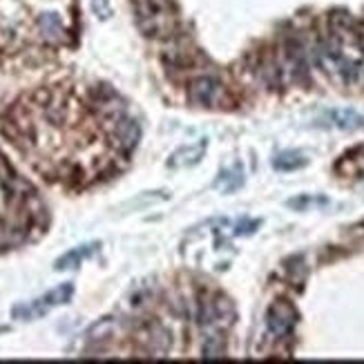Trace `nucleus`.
I'll list each match as a JSON object with an SVG mask.
<instances>
[{"mask_svg":"<svg viewBox=\"0 0 364 364\" xmlns=\"http://www.w3.org/2000/svg\"><path fill=\"white\" fill-rule=\"evenodd\" d=\"M284 56L286 63H289L291 74L298 79L300 83H309V65H311V56H309V47L304 45L300 36H289L284 41Z\"/></svg>","mask_w":364,"mask_h":364,"instance_id":"nucleus-1","label":"nucleus"},{"mask_svg":"<svg viewBox=\"0 0 364 364\" xmlns=\"http://www.w3.org/2000/svg\"><path fill=\"white\" fill-rule=\"evenodd\" d=\"M295 324H298V311H295L293 304L284 300L275 302L266 313V327L275 338H286L293 331Z\"/></svg>","mask_w":364,"mask_h":364,"instance_id":"nucleus-2","label":"nucleus"},{"mask_svg":"<svg viewBox=\"0 0 364 364\" xmlns=\"http://www.w3.org/2000/svg\"><path fill=\"white\" fill-rule=\"evenodd\" d=\"M190 99L197 105H213L222 97V85L215 79V76H197L190 83Z\"/></svg>","mask_w":364,"mask_h":364,"instance_id":"nucleus-3","label":"nucleus"},{"mask_svg":"<svg viewBox=\"0 0 364 364\" xmlns=\"http://www.w3.org/2000/svg\"><path fill=\"white\" fill-rule=\"evenodd\" d=\"M139 137H141V130L137 126V121L126 119V117H121V119L114 121L112 141H114V146H117L119 150H123V152L134 150V148H137V143H139Z\"/></svg>","mask_w":364,"mask_h":364,"instance_id":"nucleus-4","label":"nucleus"},{"mask_svg":"<svg viewBox=\"0 0 364 364\" xmlns=\"http://www.w3.org/2000/svg\"><path fill=\"white\" fill-rule=\"evenodd\" d=\"M139 335H141V342L146 344L148 351L159 353V356H164V353L170 351L172 338H170V333L161 327V324H146Z\"/></svg>","mask_w":364,"mask_h":364,"instance_id":"nucleus-5","label":"nucleus"},{"mask_svg":"<svg viewBox=\"0 0 364 364\" xmlns=\"http://www.w3.org/2000/svg\"><path fill=\"white\" fill-rule=\"evenodd\" d=\"M38 32L50 43H59L65 38V27L61 23V18L56 14H41L38 16Z\"/></svg>","mask_w":364,"mask_h":364,"instance_id":"nucleus-6","label":"nucleus"},{"mask_svg":"<svg viewBox=\"0 0 364 364\" xmlns=\"http://www.w3.org/2000/svg\"><path fill=\"white\" fill-rule=\"evenodd\" d=\"M99 251V244H88V246H79L74 251L65 253L61 260H56V271H67V268H76L83 260H88L90 255H94Z\"/></svg>","mask_w":364,"mask_h":364,"instance_id":"nucleus-7","label":"nucleus"},{"mask_svg":"<svg viewBox=\"0 0 364 364\" xmlns=\"http://www.w3.org/2000/svg\"><path fill=\"white\" fill-rule=\"evenodd\" d=\"M260 76L264 79V83L268 85V88H282V83H284V70H282V65L277 63L275 59H271V56H266V59L260 61Z\"/></svg>","mask_w":364,"mask_h":364,"instance_id":"nucleus-8","label":"nucleus"},{"mask_svg":"<svg viewBox=\"0 0 364 364\" xmlns=\"http://www.w3.org/2000/svg\"><path fill=\"white\" fill-rule=\"evenodd\" d=\"M329 121H331V126L340 128V130H356V128L364 126V117H360V114L353 110L329 112Z\"/></svg>","mask_w":364,"mask_h":364,"instance_id":"nucleus-9","label":"nucleus"},{"mask_svg":"<svg viewBox=\"0 0 364 364\" xmlns=\"http://www.w3.org/2000/svg\"><path fill=\"white\" fill-rule=\"evenodd\" d=\"M204 150H206V141H199L197 146H186V148H181L179 152H175V157H172L170 166L181 168V166L195 164V161H199L201 155H204Z\"/></svg>","mask_w":364,"mask_h":364,"instance_id":"nucleus-10","label":"nucleus"},{"mask_svg":"<svg viewBox=\"0 0 364 364\" xmlns=\"http://www.w3.org/2000/svg\"><path fill=\"white\" fill-rule=\"evenodd\" d=\"M114 329H117V322H114L112 318H103V320H99L97 324H92V327H90L88 340L90 342H103V340L112 338Z\"/></svg>","mask_w":364,"mask_h":364,"instance_id":"nucleus-11","label":"nucleus"},{"mask_svg":"<svg viewBox=\"0 0 364 364\" xmlns=\"http://www.w3.org/2000/svg\"><path fill=\"white\" fill-rule=\"evenodd\" d=\"M204 358L206 360H222L226 358V344L222 335H210V338L204 342Z\"/></svg>","mask_w":364,"mask_h":364,"instance_id":"nucleus-12","label":"nucleus"},{"mask_svg":"<svg viewBox=\"0 0 364 364\" xmlns=\"http://www.w3.org/2000/svg\"><path fill=\"white\" fill-rule=\"evenodd\" d=\"M306 164V159L302 155H298V152H284V155L275 157L273 166L277 170H298Z\"/></svg>","mask_w":364,"mask_h":364,"instance_id":"nucleus-13","label":"nucleus"},{"mask_svg":"<svg viewBox=\"0 0 364 364\" xmlns=\"http://www.w3.org/2000/svg\"><path fill=\"white\" fill-rule=\"evenodd\" d=\"M244 184V175H242V170L239 168H233V170H228L222 175V179L217 181L215 186H222L226 193H231V190H237L239 186Z\"/></svg>","mask_w":364,"mask_h":364,"instance_id":"nucleus-14","label":"nucleus"},{"mask_svg":"<svg viewBox=\"0 0 364 364\" xmlns=\"http://www.w3.org/2000/svg\"><path fill=\"white\" fill-rule=\"evenodd\" d=\"M92 9L99 18H103V21L105 18H110V14H112L110 0H92Z\"/></svg>","mask_w":364,"mask_h":364,"instance_id":"nucleus-15","label":"nucleus"},{"mask_svg":"<svg viewBox=\"0 0 364 364\" xmlns=\"http://www.w3.org/2000/svg\"><path fill=\"white\" fill-rule=\"evenodd\" d=\"M12 179H14V172H12V168H9L7 159H5L3 155H0V181H3V184L7 186Z\"/></svg>","mask_w":364,"mask_h":364,"instance_id":"nucleus-16","label":"nucleus"}]
</instances>
